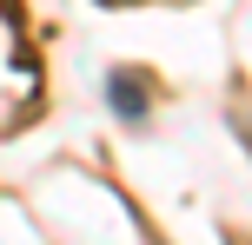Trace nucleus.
Wrapping results in <instances>:
<instances>
[{"label":"nucleus","mask_w":252,"mask_h":245,"mask_svg":"<svg viewBox=\"0 0 252 245\" xmlns=\"http://www.w3.org/2000/svg\"><path fill=\"white\" fill-rule=\"evenodd\" d=\"M106 100L120 106V119H146V86H139L133 73H113V80H106Z\"/></svg>","instance_id":"f257e3e1"}]
</instances>
